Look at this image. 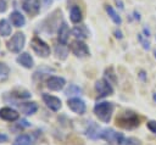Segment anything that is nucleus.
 <instances>
[{
  "label": "nucleus",
  "mask_w": 156,
  "mask_h": 145,
  "mask_svg": "<svg viewBox=\"0 0 156 145\" xmlns=\"http://www.w3.org/2000/svg\"><path fill=\"white\" fill-rule=\"evenodd\" d=\"M6 140H7V136H6L5 134H1V133H0V143H1V141H6Z\"/></svg>",
  "instance_id": "nucleus-32"
},
{
  "label": "nucleus",
  "mask_w": 156,
  "mask_h": 145,
  "mask_svg": "<svg viewBox=\"0 0 156 145\" xmlns=\"http://www.w3.org/2000/svg\"><path fill=\"white\" fill-rule=\"evenodd\" d=\"M69 18L73 23H79L82 21V11L78 6H72L69 12Z\"/></svg>",
  "instance_id": "nucleus-19"
},
{
  "label": "nucleus",
  "mask_w": 156,
  "mask_h": 145,
  "mask_svg": "<svg viewBox=\"0 0 156 145\" xmlns=\"http://www.w3.org/2000/svg\"><path fill=\"white\" fill-rule=\"evenodd\" d=\"M23 9L30 15H37L39 12V1L38 0H26L23 2Z\"/></svg>",
  "instance_id": "nucleus-14"
},
{
  "label": "nucleus",
  "mask_w": 156,
  "mask_h": 145,
  "mask_svg": "<svg viewBox=\"0 0 156 145\" xmlns=\"http://www.w3.org/2000/svg\"><path fill=\"white\" fill-rule=\"evenodd\" d=\"M144 33H145V37H146V38L150 37V30H149L147 28H144Z\"/></svg>",
  "instance_id": "nucleus-34"
},
{
  "label": "nucleus",
  "mask_w": 156,
  "mask_h": 145,
  "mask_svg": "<svg viewBox=\"0 0 156 145\" xmlns=\"http://www.w3.org/2000/svg\"><path fill=\"white\" fill-rule=\"evenodd\" d=\"M18 107H20L21 112L24 115H33L38 110V105L35 102H26V104L20 105Z\"/></svg>",
  "instance_id": "nucleus-16"
},
{
  "label": "nucleus",
  "mask_w": 156,
  "mask_h": 145,
  "mask_svg": "<svg viewBox=\"0 0 156 145\" xmlns=\"http://www.w3.org/2000/svg\"><path fill=\"white\" fill-rule=\"evenodd\" d=\"M152 97H154V101H156V93L152 95Z\"/></svg>",
  "instance_id": "nucleus-37"
},
{
  "label": "nucleus",
  "mask_w": 156,
  "mask_h": 145,
  "mask_svg": "<svg viewBox=\"0 0 156 145\" xmlns=\"http://www.w3.org/2000/svg\"><path fill=\"white\" fill-rule=\"evenodd\" d=\"M10 19H11V23H12L13 26H16V27H23L24 23H26V18H24V16H23L21 12H18V11H13V12H11V15H10Z\"/></svg>",
  "instance_id": "nucleus-15"
},
{
  "label": "nucleus",
  "mask_w": 156,
  "mask_h": 145,
  "mask_svg": "<svg viewBox=\"0 0 156 145\" xmlns=\"http://www.w3.org/2000/svg\"><path fill=\"white\" fill-rule=\"evenodd\" d=\"M105 76H106V78H108V82L110 83H115L116 82V74L113 73L112 68H107L105 71Z\"/></svg>",
  "instance_id": "nucleus-27"
},
{
  "label": "nucleus",
  "mask_w": 156,
  "mask_h": 145,
  "mask_svg": "<svg viewBox=\"0 0 156 145\" xmlns=\"http://www.w3.org/2000/svg\"><path fill=\"white\" fill-rule=\"evenodd\" d=\"M17 62H18L21 66H23L24 68H32L33 65H34V61H33L32 56H30L28 52H22L21 55H18Z\"/></svg>",
  "instance_id": "nucleus-13"
},
{
  "label": "nucleus",
  "mask_w": 156,
  "mask_h": 145,
  "mask_svg": "<svg viewBox=\"0 0 156 145\" xmlns=\"http://www.w3.org/2000/svg\"><path fill=\"white\" fill-rule=\"evenodd\" d=\"M100 130H101V129L98 127L96 123L90 122V123L88 124V128H87L85 133H87V135H88L89 138H91V139H98V138H99V134H100Z\"/></svg>",
  "instance_id": "nucleus-17"
},
{
  "label": "nucleus",
  "mask_w": 156,
  "mask_h": 145,
  "mask_svg": "<svg viewBox=\"0 0 156 145\" xmlns=\"http://www.w3.org/2000/svg\"><path fill=\"white\" fill-rule=\"evenodd\" d=\"M119 145H141V143L139 139L129 136V138H123V140L119 143Z\"/></svg>",
  "instance_id": "nucleus-25"
},
{
  "label": "nucleus",
  "mask_w": 156,
  "mask_h": 145,
  "mask_svg": "<svg viewBox=\"0 0 156 145\" xmlns=\"http://www.w3.org/2000/svg\"><path fill=\"white\" fill-rule=\"evenodd\" d=\"M124 135L122 133H118L116 130H113L112 128H105L100 130L99 134V139H104L108 143H116L117 145H119V143L123 140Z\"/></svg>",
  "instance_id": "nucleus-4"
},
{
  "label": "nucleus",
  "mask_w": 156,
  "mask_h": 145,
  "mask_svg": "<svg viewBox=\"0 0 156 145\" xmlns=\"http://www.w3.org/2000/svg\"><path fill=\"white\" fill-rule=\"evenodd\" d=\"M154 54H155V57H156V50H155V51H154Z\"/></svg>",
  "instance_id": "nucleus-38"
},
{
  "label": "nucleus",
  "mask_w": 156,
  "mask_h": 145,
  "mask_svg": "<svg viewBox=\"0 0 156 145\" xmlns=\"http://www.w3.org/2000/svg\"><path fill=\"white\" fill-rule=\"evenodd\" d=\"M71 51L77 56V57H85L89 55V49L88 46L79 39L74 40L71 43Z\"/></svg>",
  "instance_id": "nucleus-7"
},
{
  "label": "nucleus",
  "mask_w": 156,
  "mask_h": 145,
  "mask_svg": "<svg viewBox=\"0 0 156 145\" xmlns=\"http://www.w3.org/2000/svg\"><path fill=\"white\" fill-rule=\"evenodd\" d=\"M140 78H141L143 80H145V73H144V72H140Z\"/></svg>",
  "instance_id": "nucleus-36"
},
{
  "label": "nucleus",
  "mask_w": 156,
  "mask_h": 145,
  "mask_svg": "<svg viewBox=\"0 0 156 145\" xmlns=\"http://www.w3.org/2000/svg\"><path fill=\"white\" fill-rule=\"evenodd\" d=\"M7 9V0H0V12H5Z\"/></svg>",
  "instance_id": "nucleus-30"
},
{
  "label": "nucleus",
  "mask_w": 156,
  "mask_h": 145,
  "mask_svg": "<svg viewBox=\"0 0 156 145\" xmlns=\"http://www.w3.org/2000/svg\"><path fill=\"white\" fill-rule=\"evenodd\" d=\"M12 145H32L30 136L27 135V134H21V135H18L15 139V141H13Z\"/></svg>",
  "instance_id": "nucleus-20"
},
{
  "label": "nucleus",
  "mask_w": 156,
  "mask_h": 145,
  "mask_svg": "<svg viewBox=\"0 0 156 145\" xmlns=\"http://www.w3.org/2000/svg\"><path fill=\"white\" fill-rule=\"evenodd\" d=\"M55 54H56V56H57L58 58L65 60V58L67 57V55H68V50H67V48L65 46V44L56 45V48H55Z\"/></svg>",
  "instance_id": "nucleus-22"
},
{
  "label": "nucleus",
  "mask_w": 156,
  "mask_h": 145,
  "mask_svg": "<svg viewBox=\"0 0 156 145\" xmlns=\"http://www.w3.org/2000/svg\"><path fill=\"white\" fill-rule=\"evenodd\" d=\"M30 46L34 50V52L40 57H48L50 55V48L49 45L41 40L39 37H34L30 41Z\"/></svg>",
  "instance_id": "nucleus-3"
},
{
  "label": "nucleus",
  "mask_w": 156,
  "mask_h": 145,
  "mask_svg": "<svg viewBox=\"0 0 156 145\" xmlns=\"http://www.w3.org/2000/svg\"><path fill=\"white\" fill-rule=\"evenodd\" d=\"M66 84V80L62 77H50L46 82V87L52 91H60Z\"/></svg>",
  "instance_id": "nucleus-10"
},
{
  "label": "nucleus",
  "mask_w": 156,
  "mask_h": 145,
  "mask_svg": "<svg viewBox=\"0 0 156 145\" xmlns=\"http://www.w3.org/2000/svg\"><path fill=\"white\" fill-rule=\"evenodd\" d=\"M95 90L99 95V97H105L108 95H112L113 88L111 87V83L107 79H100L95 83Z\"/></svg>",
  "instance_id": "nucleus-6"
},
{
  "label": "nucleus",
  "mask_w": 156,
  "mask_h": 145,
  "mask_svg": "<svg viewBox=\"0 0 156 145\" xmlns=\"http://www.w3.org/2000/svg\"><path fill=\"white\" fill-rule=\"evenodd\" d=\"M115 35H116V38H118V39H122V32L121 30H115Z\"/></svg>",
  "instance_id": "nucleus-31"
},
{
  "label": "nucleus",
  "mask_w": 156,
  "mask_h": 145,
  "mask_svg": "<svg viewBox=\"0 0 156 145\" xmlns=\"http://www.w3.org/2000/svg\"><path fill=\"white\" fill-rule=\"evenodd\" d=\"M0 118L7 122H13L18 118V112L11 107H2L0 108Z\"/></svg>",
  "instance_id": "nucleus-11"
},
{
  "label": "nucleus",
  "mask_w": 156,
  "mask_h": 145,
  "mask_svg": "<svg viewBox=\"0 0 156 145\" xmlns=\"http://www.w3.org/2000/svg\"><path fill=\"white\" fill-rule=\"evenodd\" d=\"M11 34V26L6 19H1L0 21V35L2 37H7Z\"/></svg>",
  "instance_id": "nucleus-21"
},
{
  "label": "nucleus",
  "mask_w": 156,
  "mask_h": 145,
  "mask_svg": "<svg viewBox=\"0 0 156 145\" xmlns=\"http://www.w3.org/2000/svg\"><path fill=\"white\" fill-rule=\"evenodd\" d=\"M26 37L23 33H16L9 41H7V49L12 52H20L24 46Z\"/></svg>",
  "instance_id": "nucleus-5"
},
{
  "label": "nucleus",
  "mask_w": 156,
  "mask_h": 145,
  "mask_svg": "<svg viewBox=\"0 0 156 145\" xmlns=\"http://www.w3.org/2000/svg\"><path fill=\"white\" fill-rule=\"evenodd\" d=\"M106 12L108 13V16L111 17V19H112V21H113L116 24H121L122 19H121V17L117 15V12L113 10V7H112V6L107 5V6H106Z\"/></svg>",
  "instance_id": "nucleus-23"
},
{
  "label": "nucleus",
  "mask_w": 156,
  "mask_h": 145,
  "mask_svg": "<svg viewBox=\"0 0 156 145\" xmlns=\"http://www.w3.org/2000/svg\"><path fill=\"white\" fill-rule=\"evenodd\" d=\"M9 73H10V68L6 63L4 62H0V82H4L9 77Z\"/></svg>",
  "instance_id": "nucleus-24"
},
{
  "label": "nucleus",
  "mask_w": 156,
  "mask_h": 145,
  "mask_svg": "<svg viewBox=\"0 0 156 145\" xmlns=\"http://www.w3.org/2000/svg\"><path fill=\"white\" fill-rule=\"evenodd\" d=\"M139 117L135 112L133 111H124V112H121L117 117H116V124L121 128H124V129H133V128H136L139 126Z\"/></svg>",
  "instance_id": "nucleus-1"
},
{
  "label": "nucleus",
  "mask_w": 156,
  "mask_h": 145,
  "mask_svg": "<svg viewBox=\"0 0 156 145\" xmlns=\"http://www.w3.org/2000/svg\"><path fill=\"white\" fill-rule=\"evenodd\" d=\"M72 34H73L77 39L82 40V39H85V38L88 37V30H87V28H85L84 26H77V27H74V28L72 29Z\"/></svg>",
  "instance_id": "nucleus-18"
},
{
  "label": "nucleus",
  "mask_w": 156,
  "mask_h": 145,
  "mask_svg": "<svg viewBox=\"0 0 156 145\" xmlns=\"http://www.w3.org/2000/svg\"><path fill=\"white\" fill-rule=\"evenodd\" d=\"M112 112H113V104L112 102L102 101V102H98L94 106V113L104 123H108L110 122Z\"/></svg>",
  "instance_id": "nucleus-2"
},
{
  "label": "nucleus",
  "mask_w": 156,
  "mask_h": 145,
  "mask_svg": "<svg viewBox=\"0 0 156 145\" xmlns=\"http://www.w3.org/2000/svg\"><path fill=\"white\" fill-rule=\"evenodd\" d=\"M146 127H147V129L150 132H152V133L156 134V121H149L146 123Z\"/></svg>",
  "instance_id": "nucleus-29"
},
{
  "label": "nucleus",
  "mask_w": 156,
  "mask_h": 145,
  "mask_svg": "<svg viewBox=\"0 0 156 145\" xmlns=\"http://www.w3.org/2000/svg\"><path fill=\"white\" fill-rule=\"evenodd\" d=\"M115 1H116V4L118 5V7H119L121 10H123V4H122V1H121V0H115Z\"/></svg>",
  "instance_id": "nucleus-33"
},
{
  "label": "nucleus",
  "mask_w": 156,
  "mask_h": 145,
  "mask_svg": "<svg viewBox=\"0 0 156 145\" xmlns=\"http://www.w3.org/2000/svg\"><path fill=\"white\" fill-rule=\"evenodd\" d=\"M134 17H135V19H138V21H139V19H140V16H139V13H138V12H136V11H135V12H134Z\"/></svg>",
  "instance_id": "nucleus-35"
},
{
  "label": "nucleus",
  "mask_w": 156,
  "mask_h": 145,
  "mask_svg": "<svg viewBox=\"0 0 156 145\" xmlns=\"http://www.w3.org/2000/svg\"><path fill=\"white\" fill-rule=\"evenodd\" d=\"M69 110H72L77 115H83L85 112V104L82 99L79 97H71L67 102Z\"/></svg>",
  "instance_id": "nucleus-8"
},
{
  "label": "nucleus",
  "mask_w": 156,
  "mask_h": 145,
  "mask_svg": "<svg viewBox=\"0 0 156 145\" xmlns=\"http://www.w3.org/2000/svg\"><path fill=\"white\" fill-rule=\"evenodd\" d=\"M80 91H82V89H80L79 87H77V85H74V84H71V85L66 89L65 94L69 96V95H77V94H80Z\"/></svg>",
  "instance_id": "nucleus-26"
},
{
  "label": "nucleus",
  "mask_w": 156,
  "mask_h": 145,
  "mask_svg": "<svg viewBox=\"0 0 156 145\" xmlns=\"http://www.w3.org/2000/svg\"><path fill=\"white\" fill-rule=\"evenodd\" d=\"M138 40L140 41L141 46H143L145 50H149V49H150V43H149V40H147V39H145L141 34H138Z\"/></svg>",
  "instance_id": "nucleus-28"
},
{
  "label": "nucleus",
  "mask_w": 156,
  "mask_h": 145,
  "mask_svg": "<svg viewBox=\"0 0 156 145\" xmlns=\"http://www.w3.org/2000/svg\"><path fill=\"white\" fill-rule=\"evenodd\" d=\"M57 39L60 41V44H67L68 41V38H69V29H68V26L66 23H62L58 28V32H57Z\"/></svg>",
  "instance_id": "nucleus-12"
},
{
  "label": "nucleus",
  "mask_w": 156,
  "mask_h": 145,
  "mask_svg": "<svg viewBox=\"0 0 156 145\" xmlns=\"http://www.w3.org/2000/svg\"><path fill=\"white\" fill-rule=\"evenodd\" d=\"M43 101L52 111H58L61 108V106H62L61 100L58 97H56V96L50 95V94H43Z\"/></svg>",
  "instance_id": "nucleus-9"
}]
</instances>
